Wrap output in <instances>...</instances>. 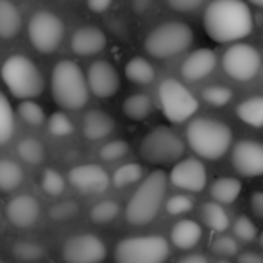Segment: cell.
<instances>
[{"instance_id":"30bf717a","label":"cell","mask_w":263,"mask_h":263,"mask_svg":"<svg viewBox=\"0 0 263 263\" xmlns=\"http://www.w3.org/2000/svg\"><path fill=\"white\" fill-rule=\"evenodd\" d=\"M29 42L38 52L50 54L61 45L65 36V24L52 11H36L27 24Z\"/></svg>"},{"instance_id":"2e32d148","label":"cell","mask_w":263,"mask_h":263,"mask_svg":"<svg viewBox=\"0 0 263 263\" xmlns=\"http://www.w3.org/2000/svg\"><path fill=\"white\" fill-rule=\"evenodd\" d=\"M68 181L83 194H102L111 184L107 172L101 165H77L68 172Z\"/></svg>"},{"instance_id":"44dd1931","label":"cell","mask_w":263,"mask_h":263,"mask_svg":"<svg viewBox=\"0 0 263 263\" xmlns=\"http://www.w3.org/2000/svg\"><path fill=\"white\" fill-rule=\"evenodd\" d=\"M202 238V229L201 226L195 220H188V218H183V220L176 222L170 231V240L172 243L177 247V249L188 251L192 247H195Z\"/></svg>"},{"instance_id":"ee69618b","label":"cell","mask_w":263,"mask_h":263,"mask_svg":"<svg viewBox=\"0 0 263 263\" xmlns=\"http://www.w3.org/2000/svg\"><path fill=\"white\" fill-rule=\"evenodd\" d=\"M249 204H251V210L256 217L263 218V192H254L249 199Z\"/></svg>"},{"instance_id":"8d00e7d4","label":"cell","mask_w":263,"mask_h":263,"mask_svg":"<svg viewBox=\"0 0 263 263\" xmlns=\"http://www.w3.org/2000/svg\"><path fill=\"white\" fill-rule=\"evenodd\" d=\"M129 154V143L124 140H111L104 143L99 151V156L104 161H118V159L125 158Z\"/></svg>"},{"instance_id":"5bb4252c","label":"cell","mask_w":263,"mask_h":263,"mask_svg":"<svg viewBox=\"0 0 263 263\" xmlns=\"http://www.w3.org/2000/svg\"><path fill=\"white\" fill-rule=\"evenodd\" d=\"M233 168L243 177L263 176V143L254 140H242L233 147Z\"/></svg>"},{"instance_id":"74e56055","label":"cell","mask_w":263,"mask_h":263,"mask_svg":"<svg viewBox=\"0 0 263 263\" xmlns=\"http://www.w3.org/2000/svg\"><path fill=\"white\" fill-rule=\"evenodd\" d=\"M42 188L52 197H58V195L63 194L65 190V177L54 168H47L45 172L42 174Z\"/></svg>"},{"instance_id":"9a60e30c","label":"cell","mask_w":263,"mask_h":263,"mask_svg":"<svg viewBox=\"0 0 263 263\" xmlns=\"http://www.w3.org/2000/svg\"><path fill=\"white\" fill-rule=\"evenodd\" d=\"M170 183L176 188H181V190L186 192H202L206 186V181H208V176H206V168L199 159L195 158H186L181 159L174 165V168L170 170L168 176Z\"/></svg>"},{"instance_id":"b9f144b4","label":"cell","mask_w":263,"mask_h":263,"mask_svg":"<svg viewBox=\"0 0 263 263\" xmlns=\"http://www.w3.org/2000/svg\"><path fill=\"white\" fill-rule=\"evenodd\" d=\"M213 251L220 256H236L238 254V243L231 236H218L213 242Z\"/></svg>"},{"instance_id":"5b68a950","label":"cell","mask_w":263,"mask_h":263,"mask_svg":"<svg viewBox=\"0 0 263 263\" xmlns=\"http://www.w3.org/2000/svg\"><path fill=\"white\" fill-rule=\"evenodd\" d=\"M7 90L20 101H34L45 90V77L27 55L14 54L7 58L0 70Z\"/></svg>"},{"instance_id":"e575fe53","label":"cell","mask_w":263,"mask_h":263,"mask_svg":"<svg viewBox=\"0 0 263 263\" xmlns=\"http://www.w3.org/2000/svg\"><path fill=\"white\" fill-rule=\"evenodd\" d=\"M202 101L215 107H222L229 104L233 99V91L228 86H220V84H213V86H206L201 93Z\"/></svg>"},{"instance_id":"cb8c5ba5","label":"cell","mask_w":263,"mask_h":263,"mask_svg":"<svg viewBox=\"0 0 263 263\" xmlns=\"http://www.w3.org/2000/svg\"><path fill=\"white\" fill-rule=\"evenodd\" d=\"M125 77L131 83L145 86V84H151L154 81L156 70H154L153 63L149 59L142 58V55H136V58L129 59L127 65H125Z\"/></svg>"},{"instance_id":"c3c4849f","label":"cell","mask_w":263,"mask_h":263,"mask_svg":"<svg viewBox=\"0 0 263 263\" xmlns=\"http://www.w3.org/2000/svg\"><path fill=\"white\" fill-rule=\"evenodd\" d=\"M153 0H133V7H135L136 13H145L151 7Z\"/></svg>"},{"instance_id":"7c38bea8","label":"cell","mask_w":263,"mask_h":263,"mask_svg":"<svg viewBox=\"0 0 263 263\" xmlns=\"http://www.w3.org/2000/svg\"><path fill=\"white\" fill-rule=\"evenodd\" d=\"M106 254V243L90 233L70 236L63 246V260L66 263H101Z\"/></svg>"},{"instance_id":"bcb514c9","label":"cell","mask_w":263,"mask_h":263,"mask_svg":"<svg viewBox=\"0 0 263 263\" xmlns=\"http://www.w3.org/2000/svg\"><path fill=\"white\" fill-rule=\"evenodd\" d=\"M238 263H263V256H260L258 253H242L238 254Z\"/></svg>"},{"instance_id":"603a6c76","label":"cell","mask_w":263,"mask_h":263,"mask_svg":"<svg viewBox=\"0 0 263 263\" xmlns=\"http://www.w3.org/2000/svg\"><path fill=\"white\" fill-rule=\"evenodd\" d=\"M211 197L218 204H231L242 194V183L236 177H218L211 184Z\"/></svg>"},{"instance_id":"1f68e13d","label":"cell","mask_w":263,"mask_h":263,"mask_svg":"<svg viewBox=\"0 0 263 263\" xmlns=\"http://www.w3.org/2000/svg\"><path fill=\"white\" fill-rule=\"evenodd\" d=\"M16 113L25 124L32 125V127H40L47 120L43 107L34 101H20V104L16 107Z\"/></svg>"},{"instance_id":"3957f363","label":"cell","mask_w":263,"mask_h":263,"mask_svg":"<svg viewBox=\"0 0 263 263\" xmlns=\"http://www.w3.org/2000/svg\"><path fill=\"white\" fill-rule=\"evenodd\" d=\"M50 90L55 104L72 111L86 106L90 97L86 76L72 59H63L54 65L50 76Z\"/></svg>"},{"instance_id":"277c9868","label":"cell","mask_w":263,"mask_h":263,"mask_svg":"<svg viewBox=\"0 0 263 263\" xmlns=\"http://www.w3.org/2000/svg\"><path fill=\"white\" fill-rule=\"evenodd\" d=\"M166 192V174L163 170L151 172L125 206V220L131 226H147L158 217Z\"/></svg>"},{"instance_id":"4dcf8cb0","label":"cell","mask_w":263,"mask_h":263,"mask_svg":"<svg viewBox=\"0 0 263 263\" xmlns=\"http://www.w3.org/2000/svg\"><path fill=\"white\" fill-rule=\"evenodd\" d=\"M18 156L29 165H40L45 159V147L36 138H24L16 147Z\"/></svg>"},{"instance_id":"60d3db41","label":"cell","mask_w":263,"mask_h":263,"mask_svg":"<svg viewBox=\"0 0 263 263\" xmlns=\"http://www.w3.org/2000/svg\"><path fill=\"white\" fill-rule=\"evenodd\" d=\"M170 215H183L194 208V201L188 195H172L165 204Z\"/></svg>"},{"instance_id":"e0dca14e","label":"cell","mask_w":263,"mask_h":263,"mask_svg":"<svg viewBox=\"0 0 263 263\" xmlns=\"http://www.w3.org/2000/svg\"><path fill=\"white\" fill-rule=\"evenodd\" d=\"M40 213H42L40 202L27 194L16 195L6 206V217L9 218L11 224L22 229L34 226L40 218Z\"/></svg>"},{"instance_id":"8992f818","label":"cell","mask_w":263,"mask_h":263,"mask_svg":"<svg viewBox=\"0 0 263 263\" xmlns=\"http://www.w3.org/2000/svg\"><path fill=\"white\" fill-rule=\"evenodd\" d=\"M194 43V31L184 22H165L145 38V52L156 59H168L188 50Z\"/></svg>"},{"instance_id":"6da1fadb","label":"cell","mask_w":263,"mask_h":263,"mask_svg":"<svg viewBox=\"0 0 263 263\" xmlns=\"http://www.w3.org/2000/svg\"><path fill=\"white\" fill-rule=\"evenodd\" d=\"M204 31L217 43H236L253 31V14L243 0H213L204 11Z\"/></svg>"},{"instance_id":"52a82bcc","label":"cell","mask_w":263,"mask_h":263,"mask_svg":"<svg viewBox=\"0 0 263 263\" xmlns=\"http://www.w3.org/2000/svg\"><path fill=\"white\" fill-rule=\"evenodd\" d=\"M184 154V142L174 129L158 125L145 135L140 143V156L151 165H170L181 161Z\"/></svg>"},{"instance_id":"7402d4cb","label":"cell","mask_w":263,"mask_h":263,"mask_svg":"<svg viewBox=\"0 0 263 263\" xmlns=\"http://www.w3.org/2000/svg\"><path fill=\"white\" fill-rule=\"evenodd\" d=\"M22 14L13 0H0V38L9 40L20 32Z\"/></svg>"},{"instance_id":"484cf974","label":"cell","mask_w":263,"mask_h":263,"mask_svg":"<svg viewBox=\"0 0 263 263\" xmlns=\"http://www.w3.org/2000/svg\"><path fill=\"white\" fill-rule=\"evenodd\" d=\"M236 117L247 125L263 127V95H256L240 102L236 106Z\"/></svg>"},{"instance_id":"f546056e","label":"cell","mask_w":263,"mask_h":263,"mask_svg":"<svg viewBox=\"0 0 263 263\" xmlns=\"http://www.w3.org/2000/svg\"><path fill=\"white\" fill-rule=\"evenodd\" d=\"M14 133V111L6 95L0 91V145L7 143Z\"/></svg>"},{"instance_id":"681fc988","label":"cell","mask_w":263,"mask_h":263,"mask_svg":"<svg viewBox=\"0 0 263 263\" xmlns=\"http://www.w3.org/2000/svg\"><path fill=\"white\" fill-rule=\"evenodd\" d=\"M253 6H258V7H263V0H249Z\"/></svg>"},{"instance_id":"d590c367","label":"cell","mask_w":263,"mask_h":263,"mask_svg":"<svg viewBox=\"0 0 263 263\" xmlns=\"http://www.w3.org/2000/svg\"><path fill=\"white\" fill-rule=\"evenodd\" d=\"M47 127L54 136H70L73 133V122L63 111H55L47 118Z\"/></svg>"},{"instance_id":"f6af8a7d","label":"cell","mask_w":263,"mask_h":263,"mask_svg":"<svg viewBox=\"0 0 263 263\" xmlns=\"http://www.w3.org/2000/svg\"><path fill=\"white\" fill-rule=\"evenodd\" d=\"M86 4L93 13H106L113 4V0H86Z\"/></svg>"},{"instance_id":"7bdbcfd3","label":"cell","mask_w":263,"mask_h":263,"mask_svg":"<svg viewBox=\"0 0 263 263\" xmlns=\"http://www.w3.org/2000/svg\"><path fill=\"white\" fill-rule=\"evenodd\" d=\"M168 6L172 7L174 11H179V13H190V11H195L197 7H201V4L204 0H166Z\"/></svg>"},{"instance_id":"836d02e7","label":"cell","mask_w":263,"mask_h":263,"mask_svg":"<svg viewBox=\"0 0 263 263\" xmlns=\"http://www.w3.org/2000/svg\"><path fill=\"white\" fill-rule=\"evenodd\" d=\"M120 213V204L117 201H101L99 204H95L90 211V218L93 224H109L117 218V215Z\"/></svg>"},{"instance_id":"83f0119b","label":"cell","mask_w":263,"mask_h":263,"mask_svg":"<svg viewBox=\"0 0 263 263\" xmlns=\"http://www.w3.org/2000/svg\"><path fill=\"white\" fill-rule=\"evenodd\" d=\"M202 218H204L206 226L217 233H222L229 228V215L228 211L222 208V204L215 201H208L202 204Z\"/></svg>"},{"instance_id":"d6a6232c","label":"cell","mask_w":263,"mask_h":263,"mask_svg":"<svg viewBox=\"0 0 263 263\" xmlns=\"http://www.w3.org/2000/svg\"><path fill=\"white\" fill-rule=\"evenodd\" d=\"M13 256L27 263L40 261L45 256V247L31 240H20L13 246Z\"/></svg>"},{"instance_id":"ac0fdd59","label":"cell","mask_w":263,"mask_h":263,"mask_svg":"<svg viewBox=\"0 0 263 263\" xmlns=\"http://www.w3.org/2000/svg\"><path fill=\"white\" fill-rule=\"evenodd\" d=\"M217 66V55L211 49L194 50L181 65V76L186 81H201L208 77Z\"/></svg>"},{"instance_id":"f1b7e54d","label":"cell","mask_w":263,"mask_h":263,"mask_svg":"<svg viewBox=\"0 0 263 263\" xmlns=\"http://www.w3.org/2000/svg\"><path fill=\"white\" fill-rule=\"evenodd\" d=\"M143 176V168L138 163H125V165L118 166L113 172V176L109 177L111 184L117 188H124L129 186V184H135L142 179Z\"/></svg>"},{"instance_id":"ab89813d","label":"cell","mask_w":263,"mask_h":263,"mask_svg":"<svg viewBox=\"0 0 263 263\" xmlns=\"http://www.w3.org/2000/svg\"><path fill=\"white\" fill-rule=\"evenodd\" d=\"M79 213V204L76 201H61L49 210L50 218L55 222H66Z\"/></svg>"},{"instance_id":"4fadbf2b","label":"cell","mask_w":263,"mask_h":263,"mask_svg":"<svg viewBox=\"0 0 263 263\" xmlns=\"http://www.w3.org/2000/svg\"><path fill=\"white\" fill-rule=\"evenodd\" d=\"M84 76H86L88 91L99 99L113 97L120 88V76H118L117 68L102 59L91 63Z\"/></svg>"},{"instance_id":"8fae6325","label":"cell","mask_w":263,"mask_h":263,"mask_svg":"<svg viewBox=\"0 0 263 263\" xmlns=\"http://www.w3.org/2000/svg\"><path fill=\"white\" fill-rule=\"evenodd\" d=\"M222 68L235 81H251L261 68V54L249 43L236 42L222 55Z\"/></svg>"},{"instance_id":"7a4b0ae2","label":"cell","mask_w":263,"mask_h":263,"mask_svg":"<svg viewBox=\"0 0 263 263\" xmlns=\"http://www.w3.org/2000/svg\"><path fill=\"white\" fill-rule=\"evenodd\" d=\"M186 142L197 156L204 159H220L229 151L233 133L228 124L208 117L192 118L186 125Z\"/></svg>"},{"instance_id":"f5cc1de1","label":"cell","mask_w":263,"mask_h":263,"mask_svg":"<svg viewBox=\"0 0 263 263\" xmlns=\"http://www.w3.org/2000/svg\"><path fill=\"white\" fill-rule=\"evenodd\" d=\"M0 263H4V261H2V260H0Z\"/></svg>"},{"instance_id":"7dc6e473","label":"cell","mask_w":263,"mask_h":263,"mask_svg":"<svg viewBox=\"0 0 263 263\" xmlns=\"http://www.w3.org/2000/svg\"><path fill=\"white\" fill-rule=\"evenodd\" d=\"M177 263H210V261L206 260V256H202V254H190V256L181 258Z\"/></svg>"},{"instance_id":"f907efd6","label":"cell","mask_w":263,"mask_h":263,"mask_svg":"<svg viewBox=\"0 0 263 263\" xmlns=\"http://www.w3.org/2000/svg\"><path fill=\"white\" fill-rule=\"evenodd\" d=\"M260 243H261V247H263V231L260 233Z\"/></svg>"},{"instance_id":"ba28073f","label":"cell","mask_w":263,"mask_h":263,"mask_svg":"<svg viewBox=\"0 0 263 263\" xmlns=\"http://www.w3.org/2000/svg\"><path fill=\"white\" fill-rule=\"evenodd\" d=\"M159 106L172 124H181L192 118L199 109V102L190 90L177 79H163L158 88Z\"/></svg>"},{"instance_id":"d6986e66","label":"cell","mask_w":263,"mask_h":263,"mask_svg":"<svg viewBox=\"0 0 263 263\" xmlns=\"http://www.w3.org/2000/svg\"><path fill=\"white\" fill-rule=\"evenodd\" d=\"M107 38L106 34L99 27H81L73 32L72 42H70V49L77 55H95L106 49Z\"/></svg>"},{"instance_id":"f35d334b","label":"cell","mask_w":263,"mask_h":263,"mask_svg":"<svg viewBox=\"0 0 263 263\" xmlns=\"http://www.w3.org/2000/svg\"><path fill=\"white\" fill-rule=\"evenodd\" d=\"M233 231H235L236 238L242 242H253L258 236V229L254 226V222L251 220L247 215H240L236 217V220L233 222Z\"/></svg>"},{"instance_id":"4316f807","label":"cell","mask_w":263,"mask_h":263,"mask_svg":"<svg viewBox=\"0 0 263 263\" xmlns=\"http://www.w3.org/2000/svg\"><path fill=\"white\" fill-rule=\"evenodd\" d=\"M24 181V170L13 159H0V192H13Z\"/></svg>"},{"instance_id":"9c48e42d","label":"cell","mask_w":263,"mask_h":263,"mask_svg":"<svg viewBox=\"0 0 263 263\" xmlns=\"http://www.w3.org/2000/svg\"><path fill=\"white\" fill-rule=\"evenodd\" d=\"M170 247L163 236H131L115 247L117 263H163L168 258Z\"/></svg>"},{"instance_id":"d4e9b609","label":"cell","mask_w":263,"mask_h":263,"mask_svg":"<svg viewBox=\"0 0 263 263\" xmlns=\"http://www.w3.org/2000/svg\"><path fill=\"white\" fill-rule=\"evenodd\" d=\"M122 111L131 120H145L154 111L153 99L147 93H133L122 104Z\"/></svg>"},{"instance_id":"816d5d0a","label":"cell","mask_w":263,"mask_h":263,"mask_svg":"<svg viewBox=\"0 0 263 263\" xmlns=\"http://www.w3.org/2000/svg\"><path fill=\"white\" fill-rule=\"evenodd\" d=\"M217 263H231V261H228V260H218Z\"/></svg>"},{"instance_id":"ffe728a7","label":"cell","mask_w":263,"mask_h":263,"mask_svg":"<svg viewBox=\"0 0 263 263\" xmlns=\"http://www.w3.org/2000/svg\"><path fill=\"white\" fill-rule=\"evenodd\" d=\"M115 131V120L101 109H91L83 117V135L91 142L104 140Z\"/></svg>"}]
</instances>
